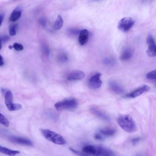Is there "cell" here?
I'll use <instances>...</instances> for the list:
<instances>
[{
    "mask_svg": "<svg viewBox=\"0 0 156 156\" xmlns=\"http://www.w3.org/2000/svg\"><path fill=\"white\" fill-rule=\"evenodd\" d=\"M133 55V51L130 47L125 48L122 51L120 59L122 61H127L131 59Z\"/></svg>",
    "mask_w": 156,
    "mask_h": 156,
    "instance_id": "obj_12",
    "label": "cell"
},
{
    "mask_svg": "<svg viewBox=\"0 0 156 156\" xmlns=\"http://www.w3.org/2000/svg\"><path fill=\"white\" fill-rule=\"evenodd\" d=\"M69 149L73 152L74 153L76 154L79 155L83 156V155H86L85 154H84V153H81V152L78 151L75 149L72 148H69Z\"/></svg>",
    "mask_w": 156,
    "mask_h": 156,
    "instance_id": "obj_32",
    "label": "cell"
},
{
    "mask_svg": "<svg viewBox=\"0 0 156 156\" xmlns=\"http://www.w3.org/2000/svg\"><path fill=\"white\" fill-rule=\"evenodd\" d=\"M155 86L156 87V82L155 84Z\"/></svg>",
    "mask_w": 156,
    "mask_h": 156,
    "instance_id": "obj_39",
    "label": "cell"
},
{
    "mask_svg": "<svg viewBox=\"0 0 156 156\" xmlns=\"http://www.w3.org/2000/svg\"><path fill=\"white\" fill-rule=\"evenodd\" d=\"M19 28L17 24L10 25L9 28V35L11 36H15L17 33Z\"/></svg>",
    "mask_w": 156,
    "mask_h": 156,
    "instance_id": "obj_20",
    "label": "cell"
},
{
    "mask_svg": "<svg viewBox=\"0 0 156 156\" xmlns=\"http://www.w3.org/2000/svg\"><path fill=\"white\" fill-rule=\"evenodd\" d=\"M120 126L125 131L129 133L136 131L137 128L136 123L132 118L129 115H123L118 119Z\"/></svg>",
    "mask_w": 156,
    "mask_h": 156,
    "instance_id": "obj_2",
    "label": "cell"
},
{
    "mask_svg": "<svg viewBox=\"0 0 156 156\" xmlns=\"http://www.w3.org/2000/svg\"><path fill=\"white\" fill-rule=\"evenodd\" d=\"M78 105V102L76 99H69L56 103L54 106L57 111H60L74 109L77 107Z\"/></svg>",
    "mask_w": 156,
    "mask_h": 156,
    "instance_id": "obj_4",
    "label": "cell"
},
{
    "mask_svg": "<svg viewBox=\"0 0 156 156\" xmlns=\"http://www.w3.org/2000/svg\"><path fill=\"white\" fill-rule=\"evenodd\" d=\"M100 132L104 136H113L116 133L115 130L111 128H106L101 129Z\"/></svg>",
    "mask_w": 156,
    "mask_h": 156,
    "instance_id": "obj_19",
    "label": "cell"
},
{
    "mask_svg": "<svg viewBox=\"0 0 156 156\" xmlns=\"http://www.w3.org/2000/svg\"><path fill=\"white\" fill-rule=\"evenodd\" d=\"M150 87L148 86L145 85L141 86L128 94L126 96L128 98H134L141 96L143 93L149 91Z\"/></svg>",
    "mask_w": 156,
    "mask_h": 156,
    "instance_id": "obj_7",
    "label": "cell"
},
{
    "mask_svg": "<svg viewBox=\"0 0 156 156\" xmlns=\"http://www.w3.org/2000/svg\"><path fill=\"white\" fill-rule=\"evenodd\" d=\"M85 77L84 73L81 71L77 70L73 72L68 76L67 79L70 81L82 79Z\"/></svg>",
    "mask_w": 156,
    "mask_h": 156,
    "instance_id": "obj_11",
    "label": "cell"
},
{
    "mask_svg": "<svg viewBox=\"0 0 156 156\" xmlns=\"http://www.w3.org/2000/svg\"><path fill=\"white\" fill-rule=\"evenodd\" d=\"M5 103L7 108L11 106L13 103V96L12 92L7 91L5 94Z\"/></svg>",
    "mask_w": 156,
    "mask_h": 156,
    "instance_id": "obj_16",
    "label": "cell"
},
{
    "mask_svg": "<svg viewBox=\"0 0 156 156\" xmlns=\"http://www.w3.org/2000/svg\"><path fill=\"white\" fill-rule=\"evenodd\" d=\"M147 77L149 79H156V70L149 73Z\"/></svg>",
    "mask_w": 156,
    "mask_h": 156,
    "instance_id": "obj_26",
    "label": "cell"
},
{
    "mask_svg": "<svg viewBox=\"0 0 156 156\" xmlns=\"http://www.w3.org/2000/svg\"><path fill=\"white\" fill-rule=\"evenodd\" d=\"M91 112L97 117L103 120L109 122L110 119L106 114L101 110L95 107H92L91 109Z\"/></svg>",
    "mask_w": 156,
    "mask_h": 156,
    "instance_id": "obj_10",
    "label": "cell"
},
{
    "mask_svg": "<svg viewBox=\"0 0 156 156\" xmlns=\"http://www.w3.org/2000/svg\"><path fill=\"white\" fill-rule=\"evenodd\" d=\"M147 43L148 46L147 51L148 55L152 57L156 56V44L153 36L150 34L147 37Z\"/></svg>",
    "mask_w": 156,
    "mask_h": 156,
    "instance_id": "obj_6",
    "label": "cell"
},
{
    "mask_svg": "<svg viewBox=\"0 0 156 156\" xmlns=\"http://www.w3.org/2000/svg\"><path fill=\"white\" fill-rule=\"evenodd\" d=\"M141 139L139 137H135L133 138L131 140L132 144L135 145H136L141 140Z\"/></svg>",
    "mask_w": 156,
    "mask_h": 156,
    "instance_id": "obj_31",
    "label": "cell"
},
{
    "mask_svg": "<svg viewBox=\"0 0 156 156\" xmlns=\"http://www.w3.org/2000/svg\"><path fill=\"white\" fill-rule=\"evenodd\" d=\"M9 39L10 37L8 35H4L1 36V37H0L1 43H6L7 42Z\"/></svg>",
    "mask_w": 156,
    "mask_h": 156,
    "instance_id": "obj_30",
    "label": "cell"
},
{
    "mask_svg": "<svg viewBox=\"0 0 156 156\" xmlns=\"http://www.w3.org/2000/svg\"><path fill=\"white\" fill-rule=\"evenodd\" d=\"M0 152L11 156H15L20 153L19 151L11 150L6 147H3L1 146H0Z\"/></svg>",
    "mask_w": 156,
    "mask_h": 156,
    "instance_id": "obj_17",
    "label": "cell"
},
{
    "mask_svg": "<svg viewBox=\"0 0 156 156\" xmlns=\"http://www.w3.org/2000/svg\"><path fill=\"white\" fill-rule=\"evenodd\" d=\"M0 122L5 127H8L9 126V121L1 113Z\"/></svg>",
    "mask_w": 156,
    "mask_h": 156,
    "instance_id": "obj_21",
    "label": "cell"
},
{
    "mask_svg": "<svg viewBox=\"0 0 156 156\" xmlns=\"http://www.w3.org/2000/svg\"><path fill=\"white\" fill-rule=\"evenodd\" d=\"M115 60L110 57H106L103 60L104 64L108 65H113L115 63Z\"/></svg>",
    "mask_w": 156,
    "mask_h": 156,
    "instance_id": "obj_25",
    "label": "cell"
},
{
    "mask_svg": "<svg viewBox=\"0 0 156 156\" xmlns=\"http://www.w3.org/2000/svg\"><path fill=\"white\" fill-rule=\"evenodd\" d=\"M22 9L20 7H17L15 8L10 15L9 20L12 22H16L21 16Z\"/></svg>",
    "mask_w": 156,
    "mask_h": 156,
    "instance_id": "obj_13",
    "label": "cell"
},
{
    "mask_svg": "<svg viewBox=\"0 0 156 156\" xmlns=\"http://www.w3.org/2000/svg\"><path fill=\"white\" fill-rule=\"evenodd\" d=\"M135 21L130 17H125L121 19L118 24V28L123 32H128L133 26Z\"/></svg>",
    "mask_w": 156,
    "mask_h": 156,
    "instance_id": "obj_5",
    "label": "cell"
},
{
    "mask_svg": "<svg viewBox=\"0 0 156 156\" xmlns=\"http://www.w3.org/2000/svg\"><path fill=\"white\" fill-rule=\"evenodd\" d=\"M22 108V106L20 104L13 103L8 109L10 111H15L20 110Z\"/></svg>",
    "mask_w": 156,
    "mask_h": 156,
    "instance_id": "obj_24",
    "label": "cell"
},
{
    "mask_svg": "<svg viewBox=\"0 0 156 156\" xmlns=\"http://www.w3.org/2000/svg\"><path fill=\"white\" fill-rule=\"evenodd\" d=\"M68 31L71 35H75L79 33V30L75 28H70L68 29Z\"/></svg>",
    "mask_w": 156,
    "mask_h": 156,
    "instance_id": "obj_29",
    "label": "cell"
},
{
    "mask_svg": "<svg viewBox=\"0 0 156 156\" xmlns=\"http://www.w3.org/2000/svg\"><path fill=\"white\" fill-rule=\"evenodd\" d=\"M89 38V33L86 29L81 30L80 33L79 37V42L80 44L83 46L85 45L87 42Z\"/></svg>",
    "mask_w": 156,
    "mask_h": 156,
    "instance_id": "obj_15",
    "label": "cell"
},
{
    "mask_svg": "<svg viewBox=\"0 0 156 156\" xmlns=\"http://www.w3.org/2000/svg\"><path fill=\"white\" fill-rule=\"evenodd\" d=\"M57 60L60 63H64L68 60L67 55L65 54H61L58 56Z\"/></svg>",
    "mask_w": 156,
    "mask_h": 156,
    "instance_id": "obj_23",
    "label": "cell"
},
{
    "mask_svg": "<svg viewBox=\"0 0 156 156\" xmlns=\"http://www.w3.org/2000/svg\"><path fill=\"white\" fill-rule=\"evenodd\" d=\"M5 14L4 13H2L0 15V25L1 26L4 19L5 17Z\"/></svg>",
    "mask_w": 156,
    "mask_h": 156,
    "instance_id": "obj_34",
    "label": "cell"
},
{
    "mask_svg": "<svg viewBox=\"0 0 156 156\" xmlns=\"http://www.w3.org/2000/svg\"><path fill=\"white\" fill-rule=\"evenodd\" d=\"M1 92H2L3 93V94H4V93H5H5H6V92L7 91H6V90L5 89H4V88H2L1 89Z\"/></svg>",
    "mask_w": 156,
    "mask_h": 156,
    "instance_id": "obj_36",
    "label": "cell"
},
{
    "mask_svg": "<svg viewBox=\"0 0 156 156\" xmlns=\"http://www.w3.org/2000/svg\"><path fill=\"white\" fill-rule=\"evenodd\" d=\"M8 139L10 141L17 144L30 147L33 146V143L32 141L27 139L11 136L9 137Z\"/></svg>",
    "mask_w": 156,
    "mask_h": 156,
    "instance_id": "obj_8",
    "label": "cell"
},
{
    "mask_svg": "<svg viewBox=\"0 0 156 156\" xmlns=\"http://www.w3.org/2000/svg\"><path fill=\"white\" fill-rule=\"evenodd\" d=\"M63 20L61 16L59 15L55 22L54 28L56 30L60 29L63 25Z\"/></svg>",
    "mask_w": 156,
    "mask_h": 156,
    "instance_id": "obj_18",
    "label": "cell"
},
{
    "mask_svg": "<svg viewBox=\"0 0 156 156\" xmlns=\"http://www.w3.org/2000/svg\"><path fill=\"white\" fill-rule=\"evenodd\" d=\"M4 62L3 60V58L1 55L0 56V66L1 67L4 65Z\"/></svg>",
    "mask_w": 156,
    "mask_h": 156,
    "instance_id": "obj_35",
    "label": "cell"
},
{
    "mask_svg": "<svg viewBox=\"0 0 156 156\" xmlns=\"http://www.w3.org/2000/svg\"><path fill=\"white\" fill-rule=\"evenodd\" d=\"M44 137L48 141L59 145H64L66 142L63 137L60 134L46 129H41Z\"/></svg>",
    "mask_w": 156,
    "mask_h": 156,
    "instance_id": "obj_3",
    "label": "cell"
},
{
    "mask_svg": "<svg viewBox=\"0 0 156 156\" xmlns=\"http://www.w3.org/2000/svg\"><path fill=\"white\" fill-rule=\"evenodd\" d=\"M110 89L118 94H121L124 92L123 88L116 82L111 81L109 83Z\"/></svg>",
    "mask_w": 156,
    "mask_h": 156,
    "instance_id": "obj_14",
    "label": "cell"
},
{
    "mask_svg": "<svg viewBox=\"0 0 156 156\" xmlns=\"http://www.w3.org/2000/svg\"><path fill=\"white\" fill-rule=\"evenodd\" d=\"M13 48V46H9V48L10 49H12Z\"/></svg>",
    "mask_w": 156,
    "mask_h": 156,
    "instance_id": "obj_37",
    "label": "cell"
},
{
    "mask_svg": "<svg viewBox=\"0 0 156 156\" xmlns=\"http://www.w3.org/2000/svg\"><path fill=\"white\" fill-rule=\"evenodd\" d=\"M83 152L85 154L94 156H112L115 155L110 149L100 146L88 145L83 148Z\"/></svg>",
    "mask_w": 156,
    "mask_h": 156,
    "instance_id": "obj_1",
    "label": "cell"
},
{
    "mask_svg": "<svg viewBox=\"0 0 156 156\" xmlns=\"http://www.w3.org/2000/svg\"><path fill=\"white\" fill-rule=\"evenodd\" d=\"M94 138L95 139L98 141H102L103 139L101 135L98 134H95Z\"/></svg>",
    "mask_w": 156,
    "mask_h": 156,
    "instance_id": "obj_33",
    "label": "cell"
},
{
    "mask_svg": "<svg viewBox=\"0 0 156 156\" xmlns=\"http://www.w3.org/2000/svg\"><path fill=\"white\" fill-rule=\"evenodd\" d=\"M13 48L16 51H20L24 49V47L22 44L18 43H15L13 45Z\"/></svg>",
    "mask_w": 156,
    "mask_h": 156,
    "instance_id": "obj_28",
    "label": "cell"
},
{
    "mask_svg": "<svg viewBox=\"0 0 156 156\" xmlns=\"http://www.w3.org/2000/svg\"><path fill=\"white\" fill-rule=\"evenodd\" d=\"M94 1H101V0H94Z\"/></svg>",
    "mask_w": 156,
    "mask_h": 156,
    "instance_id": "obj_38",
    "label": "cell"
},
{
    "mask_svg": "<svg viewBox=\"0 0 156 156\" xmlns=\"http://www.w3.org/2000/svg\"><path fill=\"white\" fill-rule=\"evenodd\" d=\"M38 22L39 24L43 27H46L47 26V20L44 18L42 17L38 19Z\"/></svg>",
    "mask_w": 156,
    "mask_h": 156,
    "instance_id": "obj_27",
    "label": "cell"
},
{
    "mask_svg": "<svg viewBox=\"0 0 156 156\" xmlns=\"http://www.w3.org/2000/svg\"><path fill=\"white\" fill-rule=\"evenodd\" d=\"M101 75V74L98 73L90 78L89 85L91 88L97 89L100 87L102 84V81L100 80Z\"/></svg>",
    "mask_w": 156,
    "mask_h": 156,
    "instance_id": "obj_9",
    "label": "cell"
},
{
    "mask_svg": "<svg viewBox=\"0 0 156 156\" xmlns=\"http://www.w3.org/2000/svg\"><path fill=\"white\" fill-rule=\"evenodd\" d=\"M41 50L43 54L46 57H49L50 54V51L49 47L46 44H44L41 46Z\"/></svg>",
    "mask_w": 156,
    "mask_h": 156,
    "instance_id": "obj_22",
    "label": "cell"
}]
</instances>
